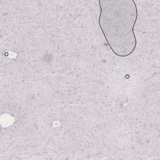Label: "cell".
<instances>
[{
  "instance_id": "1",
  "label": "cell",
  "mask_w": 160,
  "mask_h": 160,
  "mask_svg": "<svg viewBox=\"0 0 160 160\" xmlns=\"http://www.w3.org/2000/svg\"><path fill=\"white\" fill-rule=\"evenodd\" d=\"M99 24L113 52L125 57L134 52L136 38L134 28L138 18L134 1H99Z\"/></svg>"
}]
</instances>
